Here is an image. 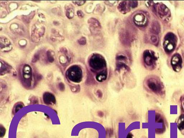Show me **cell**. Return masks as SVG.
Instances as JSON below:
<instances>
[{
    "instance_id": "cell-1",
    "label": "cell",
    "mask_w": 184,
    "mask_h": 138,
    "mask_svg": "<svg viewBox=\"0 0 184 138\" xmlns=\"http://www.w3.org/2000/svg\"><path fill=\"white\" fill-rule=\"evenodd\" d=\"M145 84L148 90L154 94L160 96L165 95L164 86L159 78L150 76L147 79Z\"/></svg>"
},
{
    "instance_id": "cell-2",
    "label": "cell",
    "mask_w": 184,
    "mask_h": 138,
    "mask_svg": "<svg viewBox=\"0 0 184 138\" xmlns=\"http://www.w3.org/2000/svg\"><path fill=\"white\" fill-rule=\"evenodd\" d=\"M163 47L165 51L170 53L175 49L177 42L176 36L173 33L169 32L166 34L164 39Z\"/></svg>"
},
{
    "instance_id": "cell-3",
    "label": "cell",
    "mask_w": 184,
    "mask_h": 138,
    "mask_svg": "<svg viewBox=\"0 0 184 138\" xmlns=\"http://www.w3.org/2000/svg\"><path fill=\"white\" fill-rule=\"evenodd\" d=\"M89 65L92 70L95 71H98L105 68L106 63L103 57L99 55L95 54L90 58Z\"/></svg>"
},
{
    "instance_id": "cell-4",
    "label": "cell",
    "mask_w": 184,
    "mask_h": 138,
    "mask_svg": "<svg viewBox=\"0 0 184 138\" xmlns=\"http://www.w3.org/2000/svg\"><path fill=\"white\" fill-rule=\"evenodd\" d=\"M69 78L76 83H80L83 78V72L80 67L75 66L71 68L68 72Z\"/></svg>"
},
{
    "instance_id": "cell-5",
    "label": "cell",
    "mask_w": 184,
    "mask_h": 138,
    "mask_svg": "<svg viewBox=\"0 0 184 138\" xmlns=\"http://www.w3.org/2000/svg\"><path fill=\"white\" fill-rule=\"evenodd\" d=\"M154 12L162 19H166L170 16V11L169 9L164 4L158 3L154 6Z\"/></svg>"
},
{
    "instance_id": "cell-6",
    "label": "cell",
    "mask_w": 184,
    "mask_h": 138,
    "mask_svg": "<svg viewBox=\"0 0 184 138\" xmlns=\"http://www.w3.org/2000/svg\"><path fill=\"white\" fill-rule=\"evenodd\" d=\"M143 60L145 64L148 67H154L156 60L154 53L150 50H146L143 53Z\"/></svg>"
},
{
    "instance_id": "cell-7",
    "label": "cell",
    "mask_w": 184,
    "mask_h": 138,
    "mask_svg": "<svg viewBox=\"0 0 184 138\" xmlns=\"http://www.w3.org/2000/svg\"><path fill=\"white\" fill-rule=\"evenodd\" d=\"M182 60L180 55L174 54L171 60V64L174 71L179 72L182 69Z\"/></svg>"
},
{
    "instance_id": "cell-8",
    "label": "cell",
    "mask_w": 184,
    "mask_h": 138,
    "mask_svg": "<svg viewBox=\"0 0 184 138\" xmlns=\"http://www.w3.org/2000/svg\"><path fill=\"white\" fill-rule=\"evenodd\" d=\"M88 23L90 26V29L92 32H96L100 31L101 28V26L97 20L95 18H90L88 20Z\"/></svg>"
},
{
    "instance_id": "cell-9",
    "label": "cell",
    "mask_w": 184,
    "mask_h": 138,
    "mask_svg": "<svg viewBox=\"0 0 184 138\" xmlns=\"http://www.w3.org/2000/svg\"><path fill=\"white\" fill-rule=\"evenodd\" d=\"M135 24L139 26H143L147 24V18L144 14H138L135 16L134 18Z\"/></svg>"
},
{
    "instance_id": "cell-10",
    "label": "cell",
    "mask_w": 184,
    "mask_h": 138,
    "mask_svg": "<svg viewBox=\"0 0 184 138\" xmlns=\"http://www.w3.org/2000/svg\"><path fill=\"white\" fill-rule=\"evenodd\" d=\"M130 6L127 1H123L120 3L118 7L119 11L123 14H126L130 11Z\"/></svg>"
},
{
    "instance_id": "cell-11",
    "label": "cell",
    "mask_w": 184,
    "mask_h": 138,
    "mask_svg": "<svg viewBox=\"0 0 184 138\" xmlns=\"http://www.w3.org/2000/svg\"><path fill=\"white\" fill-rule=\"evenodd\" d=\"M43 99L45 103L47 104H54L55 102V97L51 93H47L44 94Z\"/></svg>"
},
{
    "instance_id": "cell-12",
    "label": "cell",
    "mask_w": 184,
    "mask_h": 138,
    "mask_svg": "<svg viewBox=\"0 0 184 138\" xmlns=\"http://www.w3.org/2000/svg\"><path fill=\"white\" fill-rule=\"evenodd\" d=\"M120 36V41H122V43H124L125 44H128L130 43V37L129 36V32H127V31H122Z\"/></svg>"
},
{
    "instance_id": "cell-13",
    "label": "cell",
    "mask_w": 184,
    "mask_h": 138,
    "mask_svg": "<svg viewBox=\"0 0 184 138\" xmlns=\"http://www.w3.org/2000/svg\"><path fill=\"white\" fill-rule=\"evenodd\" d=\"M177 127L182 134L184 135V115L182 114L178 118L177 122Z\"/></svg>"
},
{
    "instance_id": "cell-14",
    "label": "cell",
    "mask_w": 184,
    "mask_h": 138,
    "mask_svg": "<svg viewBox=\"0 0 184 138\" xmlns=\"http://www.w3.org/2000/svg\"><path fill=\"white\" fill-rule=\"evenodd\" d=\"M160 25L158 22L154 21L152 23L151 28V32L154 34H157L160 32Z\"/></svg>"
},
{
    "instance_id": "cell-15",
    "label": "cell",
    "mask_w": 184,
    "mask_h": 138,
    "mask_svg": "<svg viewBox=\"0 0 184 138\" xmlns=\"http://www.w3.org/2000/svg\"><path fill=\"white\" fill-rule=\"evenodd\" d=\"M107 73L106 70H103L97 74L96 76V79L98 81L101 82L106 80L107 78Z\"/></svg>"
},
{
    "instance_id": "cell-16",
    "label": "cell",
    "mask_w": 184,
    "mask_h": 138,
    "mask_svg": "<svg viewBox=\"0 0 184 138\" xmlns=\"http://www.w3.org/2000/svg\"><path fill=\"white\" fill-rule=\"evenodd\" d=\"M151 41L155 45H157L159 43V38L157 36L155 35H153L151 37Z\"/></svg>"
},
{
    "instance_id": "cell-17",
    "label": "cell",
    "mask_w": 184,
    "mask_h": 138,
    "mask_svg": "<svg viewBox=\"0 0 184 138\" xmlns=\"http://www.w3.org/2000/svg\"><path fill=\"white\" fill-rule=\"evenodd\" d=\"M129 5L132 8H136L137 6L138 1H129Z\"/></svg>"
},
{
    "instance_id": "cell-18",
    "label": "cell",
    "mask_w": 184,
    "mask_h": 138,
    "mask_svg": "<svg viewBox=\"0 0 184 138\" xmlns=\"http://www.w3.org/2000/svg\"><path fill=\"white\" fill-rule=\"evenodd\" d=\"M79 44L81 45H85L86 43V40L85 37H82L78 41Z\"/></svg>"
},
{
    "instance_id": "cell-19",
    "label": "cell",
    "mask_w": 184,
    "mask_h": 138,
    "mask_svg": "<svg viewBox=\"0 0 184 138\" xmlns=\"http://www.w3.org/2000/svg\"><path fill=\"white\" fill-rule=\"evenodd\" d=\"M73 2L75 3L76 4L78 5H83L86 2L85 1H73Z\"/></svg>"
},
{
    "instance_id": "cell-20",
    "label": "cell",
    "mask_w": 184,
    "mask_h": 138,
    "mask_svg": "<svg viewBox=\"0 0 184 138\" xmlns=\"http://www.w3.org/2000/svg\"><path fill=\"white\" fill-rule=\"evenodd\" d=\"M77 15L80 18H83L84 16V14L81 11H78L77 12Z\"/></svg>"
},
{
    "instance_id": "cell-21",
    "label": "cell",
    "mask_w": 184,
    "mask_h": 138,
    "mask_svg": "<svg viewBox=\"0 0 184 138\" xmlns=\"http://www.w3.org/2000/svg\"><path fill=\"white\" fill-rule=\"evenodd\" d=\"M181 102L182 110H183L184 112V95L181 97Z\"/></svg>"
},
{
    "instance_id": "cell-22",
    "label": "cell",
    "mask_w": 184,
    "mask_h": 138,
    "mask_svg": "<svg viewBox=\"0 0 184 138\" xmlns=\"http://www.w3.org/2000/svg\"><path fill=\"white\" fill-rule=\"evenodd\" d=\"M47 56H48L49 60L50 61V60H51V61L52 60V61H53L54 59H53V57H51V55H50V53H49V54H47Z\"/></svg>"
},
{
    "instance_id": "cell-23",
    "label": "cell",
    "mask_w": 184,
    "mask_h": 138,
    "mask_svg": "<svg viewBox=\"0 0 184 138\" xmlns=\"http://www.w3.org/2000/svg\"><path fill=\"white\" fill-rule=\"evenodd\" d=\"M126 138H133V136H132V135L131 134L129 133V134L128 135Z\"/></svg>"
},
{
    "instance_id": "cell-24",
    "label": "cell",
    "mask_w": 184,
    "mask_h": 138,
    "mask_svg": "<svg viewBox=\"0 0 184 138\" xmlns=\"http://www.w3.org/2000/svg\"><path fill=\"white\" fill-rule=\"evenodd\" d=\"M39 58V57H38V55H36L35 56H34V57L33 58L32 60H38V58Z\"/></svg>"
}]
</instances>
